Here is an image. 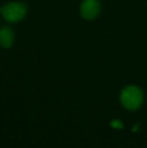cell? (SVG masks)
Wrapping results in <instances>:
<instances>
[{
	"label": "cell",
	"mask_w": 147,
	"mask_h": 148,
	"mask_svg": "<svg viewBox=\"0 0 147 148\" xmlns=\"http://www.w3.org/2000/svg\"><path fill=\"white\" fill-rule=\"evenodd\" d=\"M14 40V34L13 31L9 27H2L0 29V45L2 47L8 49L13 45Z\"/></svg>",
	"instance_id": "4"
},
{
	"label": "cell",
	"mask_w": 147,
	"mask_h": 148,
	"mask_svg": "<svg viewBox=\"0 0 147 148\" xmlns=\"http://www.w3.org/2000/svg\"><path fill=\"white\" fill-rule=\"evenodd\" d=\"M143 100V95L140 89L134 86L125 88L121 93V103L125 108L129 110H135L140 107Z\"/></svg>",
	"instance_id": "1"
},
{
	"label": "cell",
	"mask_w": 147,
	"mask_h": 148,
	"mask_svg": "<svg viewBox=\"0 0 147 148\" xmlns=\"http://www.w3.org/2000/svg\"><path fill=\"white\" fill-rule=\"evenodd\" d=\"M111 126L113 127V128L121 129L122 127H123V124H122L119 120H114V121H112V122H111Z\"/></svg>",
	"instance_id": "5"
},
{
	"label": "cell",
	"mask_w": 147,
	"mask_h": 148,
	"mask_svg": "<svg viewBox=\"0 0 147 148\" xmlns=\"http://www.w3.org/2000/svg\"><path fill=\"white\" fill-rule=\"evenodd\" d=\"M4 19L8 22H17L25 16L27 8L25 4L20 2H10L1 8Z\"/></svg>",
	"instance_id": "2"
},
{
	"label": "cell",
	"mask_w": 147,
	"mask_h": 148,
	"mask_svg": "<svg viewBox=\"0 0 147 148\" xmlns=\"http://www.w3.org/2000/svg\"><path fill=\"white\" fill-rule=\"evenodd\" d=\"M100 12V3L98 0H85L81 5V14L85 19H94Z\"/></svg>",
	"instance_id": "3"
}]
</instances>
